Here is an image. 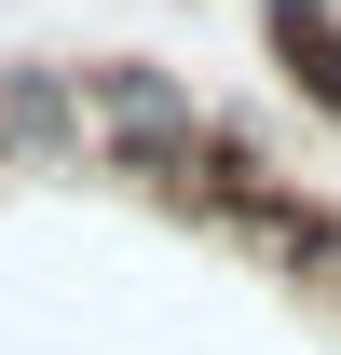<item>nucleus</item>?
I'll use <instances>...</instances> for the list:
<instances>
[{
  "label": "nucleus",
  "mask_w": 341,
  "mask_h": 355,
  "mask_svg": "<svg viewBox=\"0 0 341 355\" xmlns=\"http://www.w3.org/2000/svg\"><path fill=\"white\" fill-rule=\"evenodd\" d=\"M341 0H259V28H328Z\"/></svg>",
  "instance_id": "2"
},
{
  "label": "nucleus",
  "mask_w": 341,
  "mask_h": 355,
  "mask_svg": "<svg viewBox=\"0 0 341 355\" xmlns=\"http://www.w3.org/2000/svg\"><path fill=\"white\" fill-rule=\"evenodd\" d=\"M0 164H96L69 55H0Z\"/></svg>",
  "instance_id": "1"
}]
</instances>
